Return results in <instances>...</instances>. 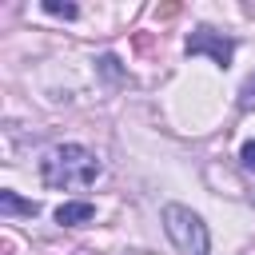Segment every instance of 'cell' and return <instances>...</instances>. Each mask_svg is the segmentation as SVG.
Listing matches in <instances>:
<instances>
[{
  "label": "cell",
  "mask_w": 255,
  "mask_h": 255,
  "mask_svg": "<svg viewBox=\"0 0 255 255\" xmlns=\"http://www.w3.org/2000/svg\"><path fill=\"white\" fill-rule=\"evenodd\" d=\"M199 52H207L219 68H227L231 56H235V40H227V36H219V32H211V28H195V32L187 36V56H199Z\"/></svg>",
  "instance_id": "obj_3"
},
{
  "label": "cell",
  "mask_w": 255,
  "mask_h": 255,
  "mask_svg": "<svg viewBox=\"0 0 255 255\" xmlns=\"http://www.w3.org/2000/svg\"><path fill=\"white\" fill-rule=\"evenodd\" d=\"M44 12H52V16H64V20H76V4H68V0H44Z\"/></svg>",
  "instance_id": "obj_6"
},
{
  "label": "cell",
  "mask_w": 255,
  "mask_h": 255,
  "mask_svg": "<svg viewBox=\"0 0 255 255\" xmlns=\"http://www.w3.org/2000/svg\"><path fill=\"white\" fill-rule=\"evenodd\" d=\"M251 100H255V76L243 84V104H251Z\"/></svg>",
  "instance_id": "obj_9"
},
{
  "label": "cell",
  "mask_w": 255,
  "mask_h": 255,
  "mask_svg": "<svg viewBox=\"0 0 255 255\" xmlns=\"http://www.w3.org/2000/svg\"><path fill=\"white\" fill-rule=\"evenodd\" d=\"M239 159H243V163H247V167L255 171V139H251V143H243V151H239Z\"/></svg>",
  "instance_id": "obj_7"
},
{
  "label": "cell",
  "mask_w": 255,
  "mask_h": 255,
  "mask_svg": "<svg viewBox=\"0 0 255 255\" xmlns=\"http://www.w3.org/2000/svg\"><path fill=\"white\" fill-rule=\"evenodd\" d=\"M116 64H120L116 56H100V68H104L108 76H120V68H116Z\"/></svg>",
  "instance_id": "obj_8"
},
{
  "label": "cell",
  "mask_w": 255,
  "mask_h": 255,
  "mask_svg": "<svg viewBox=\"0 0 255 255\" xmlns=\"http://www.w3.org/2000/svg\"><path fill=\"white\" fill-rule=\"evenodd\" d=\"M96 219V207L88 203V199H80V203H60L56 207V223H64V227H80V223H92Z\"/></svg>",
  "instance_id": "obj_4"
},
{
  "label": "cell",
  "mask_w": 255,
  "mask_h": 255,
  "mask_svg": "<svg viewBox=\"0 0 255 255\" xmlns=\"http://www.w3.org/2000/svg\"><path fill=\"white\" fill-rule=\"evenodd\" d=\"M0 211H8V215H12V211H20V215H36L40 207H36L32 199H20L16 191H0Z\"/></svg>",
  "instance_id": "obj_5"
},
{
  "label": "cell",
  "mask_w": 255,
  "mask_h": 255,
  "mask_svg": "<svg viewBox=\"0 0 255 255\" xmlns=\"http://www.w3.org/2000/svg\"><path fill=\"white\" fill-rule=\"evenodd\" d=\"M163 231H167V239L175 243L179 255H207V247H211L207 223H203L191 207L167 203V207H163Z\"/></svg>",
  "instance_id": "obj_2"
},
{
  "label": "cell",
  "mask_w": 255,
  "mask_h": 255,
  "mask_svg": "<svg viewBox=\"0 0 255 255\" xmlns=\"http://www.w3.org/2000/svg\"><path fill=\"white\" fill-rule=\"evenodd\" d=\"M100 171H104V163L84 143H56L40 159V179L56 191H84L100 179Z\"/></svg>",
  "instance_id": "obj_1"
}]
</instances>
